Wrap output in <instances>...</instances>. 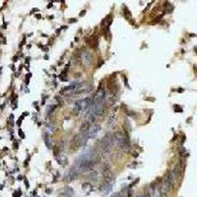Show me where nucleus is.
Returning a JSON list of instances; mask_svg holds the SVG:
<instances>
[{
	"label": "nucleus",
	"mask_w": 197,
	"mask_h": 197,
	"mask_svg": "<svg viewBox=\"0 0 197 197\" xmlns=\"http://www.w3.org/2000/svg\"><path fill=\"white\" fill-rule=\"evenodd\" d=\"M52 7V3H49L48 5H47V8H51Z\"/></svg>",
	"instance_id": "nucleus-21"
},
{
	"label": "nucleus",
	"mask_w": 197,
	"mask_h": 197,
	"mask_svg": "<svg viewBox=\"0 0 197 197\" xmlns=\"http://www.w3.org/2000/svg\"><path fill=\"white\" fill-rule=\"evenodd\" d=\"M92 104H93V98H86L81 101H78L73 108V113L75 115H78L79 113L85 112Z\"/></svg>",
	"instance_id": "nucleus-1"
},
{
	"label": "nucleus",
	"mask_w": 197,
	"mask_h": 197,
	"mask_svg": "<svg viewBox=\"0 0 197 197\" xmlns=\"http://www.w3.org/2000/svg\"><path fill=\"white\" fill-rule=\"evenodd\" d=\"M55 108H56L55 106H50L49 108H47V109H46V113H51L53 112V110L55 109Z\"/></svg>",
	"instance_id": "nucleus-16"
},
{
	"label": "nucleus",
	"mask_w": 197,
	"mask_h": 197,
	"mask_svg": "<svg viewBox=\"0 0 197 197\" xmlns=\"http://www.w3.org/2000/svg\"><path fill=\"white\" fill-rule=\"evenodd\" d=\"M46 130L48 131V132H50V133H52L53 131H54V126L53 125H51V124H47L46 125Z\"/></svg>",
	"instance_id": "nucleus-15"
},
{
	"label": "nucleus",
	"mask_w": 197,
	"mask_h": 197,
	"mask_svg": "<svg viewBox=\"0 0 197 197\" xmlns=\"http://www.w3.org/2000/svg\"><path fill=\"white\" fill-rule=\"evenodd\" d=\"M113 143L116 146H119L121 148H125V146H127L129 142V140H127V137L120 131L113 133Z\"/></svg>",
	"instance_id": "nucleus-3"
},
{
	"label": "nucleus",
	"mask_w": 197,
	"mask_h": 197,
	"mask_svg": "<svg viewBox=\"0 0 197 197\" xmlns=\"http://www.w3.org/2000/svg\"><path fill=\"white\" fill-rule=\"evenodd\" d=\"M88 134H83V133H79L77 135H75L72 140V148L74 150L79 149L80 147H83L87 143L88 140Z\"/></svg>",
	"instance_id": "nucleus-2"
},
{
	"label": "nucleus",
	"mask_w": 197,
	"mask_h": 197,
	"mask_svg": "<svg viewBox=\"0 0 197 197\" xmlns=\"http://www.w3.org/2000/svg\"><path fill=\"white\" fill-rule=\"evenodd\" d=\"M62 193L66 194L67 196H69V197H72V195L74 194V189L71 188L70 186H65L62 190Z\"/></svg>",
	"instance_id": "nucleus-11"
},
{
	"label": "nucleus",
	"mask_w": 197,
	"mask_h": 197,
	"mask_svg": "<svg viewBox=\"0 0 197 197\" xmlns=\"http://www.w3.org/2000/svg\"><path fill=\"white\" fill-rule=\"evenodd\" d=\"M153 197H162L161 191H155L153 193Z\"/></svg>",
	"instance_id": "nucleus-17"
},
{
	"label": "nucleus",
	"mask_w": 197,
	"mask_h": 197,
	"mask_svg": "<svg viewBox=\"0 0 197 197\" xmlns=\"http://www.w3.org/2000/svg\"><path fill=\"white\" fill-rule=\"evenodd\" d=\"M45 141H46V143L47 147H51V141H50V139H49V136H48V135H46Z\"/></svg>",
	"instance_id": "nucleus-14"
},
{
	"label": "nucleus",
	"mask_w": 197,
	"mask_h": 197,
	"mask_svg": "<svg viewBox=\"0 0 197 197\" xmlns=\"http://www.w3.org/2000/svg\"><path fill=\"white\" fill-rule=\"evenodd\" d=\"M85 14H86V11L84 10V11H82V13H80V16H81V17L82 16H85Z\"/></svg>",
	"instance_id": "nucleus-20"
},
{
	"label": "nucleus",
	"mask_w": 197,
	"mask_h": 197,
	"mask_svg": "<svg viewBox=\"0 0 197 197\" xmlns=\"http://www.w3.org/2000/svg\"><path fill=\"white\" fill-rule=\"evenodd\" d=\"M113 143V135H107V136H104L102 140V143H101V147L103 152L108 153L110 151V148H112Z\"/></svg>",
	"instance_id": "nucleus-4"
},
{
	"label": "nucleus",
	"mask_w": 197,
	"mask_h": 197,
	"mask_svg": "<svg viewBox=\"0 0 197 197\" xmlns=\"http://www.w3.org/2000/svg\"><path fill=\"white\" fill-rule=\"evenodd\" d=\"M110 197H123V196H122V193L120 192H115V193H113V195Z\"/></svg>",
	"instance_id": "nucleus-18"
},
{
	"label": "nucleus",
	"mask_w": 197,
	"mask_h": 197,
	"mask_svg": "<svg viewBox=\"0 0 197 197\" xmlns=\"http://www.w3.org/2000/svg\"><path fill=\"white\" fill-rule=\"evenodd\" d=\"M77 86V84H72V85H70V86H67V87H65V88H63L62 89V93H64V92H67V91H73L74 89H75V87Z\"/></svg>",
	"instance_id": "nucleus-13"
},
{
	"label": "nucleus",
	"mask_w": 197,
	"mask_h": 197,
	"mask_svg": "<svg viewBox=\"0 0 197 197\" xmlns=\"http://www.w3.org/2000/svg\"><path fill=\"white\" fill-rule=\"evenodd\" d=\"M82 188H83L84 191L86 192V194H90V193L94 190L93 185H92V184H90V183H88V182L84 183V184H83V186H82Z\"/></svg>",
	"instance_id": "nucleus-10"
},
{
	"label": "nucleus",
	"mask_w": 197,
	"mask_h": 197,
	"mask_svg": "<svg viewBox=\"0 0 197 197\" xmlns=\"http://www.w3.org/2000/svg\"><path fill=\"white\" fill-rule=\"evenodd\" d=\"M113 190V184H110L108 181H104L101 185V191L103 194H108Z\"/></svg>",
	"instance_id": "nucleus-7"
},
{
	"label": "nucleus",
	"mask_w": 197,
	"mask_h": 197,
	"mask_svg": "<svg viewBox=\"0 0 197 197\" xmlns=\"http://www.w3.org/2000/svg\"><path fill=\"white\" fill-rule=\"evenodd\" d=\"M104 98H106V92L103 88H100L97 91L95 97L93 98V103H103Z\"/></svg>",
	"instance_id": "nucleus-5"
},
{
	"label": "nucleus",
	"mask_w": 197,
	"mask_h": 197,
	"mask_svg": "<svg viewBox=\"0 0 197 197\" xmlns=\"http://www.w3.org/2000/svg\"><path fill=\"white\" fill-rule=\"evenodd\" d=\"M36 191H33V192H32V196H36Z\"/></svg>",
	"instance_id": "nucleus-22"
},
{
	"label": "nucleus",
	"mask_w": 197,
	"mask_h": 197,
	"mask_svg": "<svg viewBox=\"0 0 197 197\" xmlns=\"http://www.w3.org/2000/svg\"><path fill=\"white\" fill-rule=\"evenodd\" d=\"M115 120H116V115H115L114 113H112V115L109 116L108 121V125H109V126H113V125L114 124V123H115Z\"/></svg>",
	"instance_id": "nucleus-12"
},
{
	"label": "nucleus",
	"mask_w": 197,
	"mask_h": 197,
	"mask_svg": "<svg viewBox=\"0 0 197 197\" xmlns=\"http://www.w3.org/2000/svg\"><path fill=\"white\" fill-rule=\"evenodd\" d=\"M91 127V123L89 121L86 120L85 122H83V124L80 127V133H83V134H88V131Z\"/></svg>",
	"instance_id": "nucleus-8"
},
{
	"label": "nucleus",
	"mask_w": 197,
	"mask_h": 197,
	"mask_svg": "<svg viewBox=\"0 0 197 197\" xmlns=\"http://www.w3.org/2000/svg\"><path fill=\"white\" fill-rule=\"evenodd\" d=\"M82 58L83 61L86 64H90L92 62V54L89 51H85L82 53Z\"/></svg>",
	"instance_id": "nucleus-9"
},
{
	"label": "nucleus",
	"mask_w": 197,
	"mask_h": 197,
	"mask_svg": "<svg viewBox=\"0 0 197 197\" xmlns=\"http://www.w3.org/2000/svg\"><path fill=\"white\" fill-rule=\"evenodd\" d=\"M19 135L21 136V138H25V135H24V133H23L22 130H19Z\"/></svg>",
	"instance_id": "nucleus-19"
},
{
	"label": "nucleus",
	"mask_w": 197,
	"mask_h": 197,
	"mask_svg": "<svg viewBox=\"0 0 197 197\" xmlns=\"http://www.w3.org/2000/svg\"><path fill=\"white\" fill-rule=\"evenodd\" d=\"M101 125L100 124H94V125H92L89 129V131H88V137L89 138H95L97 135L98 134V132L101 131Z\"/></svg>",
	"instance_id": "nucleus-6"
},
{
	"label": "nucleus",
	"mask_w": 197,
	"mask_h": 197,
	"mask_svg": "<svg viewBox=\"0 0 197 197\" xmlns=\"http://www.w3.org/2000/svg\"><path fill=\"white\" fill-rule=\"evenodd\" d=\"M69 22H70V23H72V22H76V20H75V19H71Z\"/></svg>",
	"instance_id": "nucleus-23"
}]
</instances>
